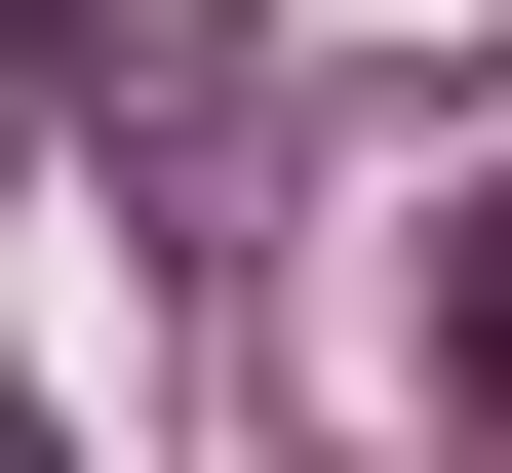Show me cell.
Returning a JSON list of instances; mask_svg holds the SVG:
<instances>
[{"label": "cell", "mask_w": 512, "mask_h": 473, "mask_svg": "<svg viewBox=\"0 0 512 473\" xmlns=\"http://www.w3.org/2000/svg\"><path fill=\"white\" fill-rule=\"evenodd\" d=\"M0 473H79V434H40V395H0Z\"/></svg>", "instance_id": "7a4b0ae2"}, {"label": "cell", "mask_w": 512, "mask_h": 473, "mask_svg": "<svg viewBox=\"0 0 512 473\" xmlns=\"http://www.w3.org/2000/svg\"><path fill=\"white\" fill-rule=\"evenodd\" d=\"M434 395H473V434H512V198H473V237H434Z\"/></svg>", "instance_id": "6da1fadb"}]
</instances>
